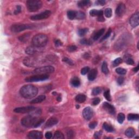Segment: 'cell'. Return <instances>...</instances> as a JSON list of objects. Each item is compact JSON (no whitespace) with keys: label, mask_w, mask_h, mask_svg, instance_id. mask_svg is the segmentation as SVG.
<instances>
[{"label":"cell","mask_w":139,"mask_h":139,"mask_svg":"<svg viewBox=\"0 0 139 139\" xmlns=\"http://www.w3.org/2000/svg\"><path fill=\"white\" fill-rule=\"evenodd\" d=\"M44 122V118L32 116H26L21 121L22 125L27 128H37Z\"/></svg>","instance_id":"cell-1"},{"label":"cell","mask_w":139,"mask_h":139,"mask_svg":"<svg viewBox=\"0 0 139 139\" xmlns=\"http://www.w3.org/2000/svg\"><path fill=\"white\" fill-rule=\"evenodd\" d=\"M20 95L25 98H32L37 95L38 88L32 84H27L23 86L20 90Z\"/></svg>","instance_id":"cell-2"},{"label":"cell","mask_w":139,"mask_h":139,"mask_svg":"<svg viewBox=\"0 0 139 139\" xmlns=\"http://www.w3.org/2000/svg\"><path fill=\"white\" fill-rule=\"evenodd\" d=\"M47 36L44 34H39L34 36L32 39V44L33 46L38 48L45 46L48 42Z\"/></svg>","instance_id":"cell-3"},{"label":"cell","mask_w":139,"mask_h":139,"mask_svg":"<svg viewBox=\"0 0 139 139\" xmlns=\"http://www.w3.org/2000/svg\"><path fill=\"white\" fill-rule=\"evenodd\" d=\"M43 3L39 0H29L27 1L26 6L28 11L30 12H35L41 8Z\"/></svg>","instance_id":"cell-4"},{"label":"cell","mask_w":139,"mask_h":139,"mask_svg":"<svg viewBox=\"0 0 139 139\" xmlns=\"http://www.w3.org/2000/svg\"><path fill=\"white\" fill-rule=\"evenodd\" d=\"M54 68L52 66H45L38 67L34 70L33 73L37 74H47L53 73L54 71Z\"/></svg>","instance_id":"cell-5"},{"label":"cell","mask_w":139,"mask_h":139,"mask_svg":"<svg viewBox=\"0 0 139 139\" xmlns=\"http://www.w3.org/2000/svg\"><path fill=\"white\" fill-rule=\"evenodd\" d=\"M34 26L29 24H15L11 26V31L14 33H19L26 29H32Z\"/></svg>","instance_id":"cell-6"},{"label":"cell","mask_w":139,"mask_h":139,"mask_svg":"<svg viewBox=\"0 0 139 139\" xmlns=\"http://www.w3.org/2000/svg\"><path fill=\"white\" fill-rule=\"evenodd\" d=\"M49 76L48 74H37L26 78L25 80L27 82H36L44 81L48 79Z\"/></svg>","instance_id":"cell-7"},{"label":"cell","mask_w":139,"mask_h":139,"mask_svg":"<svg viewBox=\"0 0 139 139\" xmlns=\"http://www.w3.org/2000/svg\"><path fill=\"white\" fill-rule=\"evenodd\" d=\"M39 61L34 57H28L23 60V64L28 67H35L39 65Z\"/></svg>","instance_id":"cell-8"},{"label":"cell","mask_w":139,"mask_h":139,"mask_svg":"<svg viewBox=\"0 0 139 139\" xmlns=\"http://www.w3.org/2000/svg\"><path fill=\"white\" fill-rule=\"evenodd\" d=\"M127 40V39H126L125 36H122V37L121 36L118 40H117L114 45V48L117 51H121V50L123 49L124 47L126 46Z\"/></svg>","instance_id":"cell-9"},{"label":"cell","mask_w":139,"mask_h":139,"mask_svg":"<svg viewBox=\"0 0 139 139\" xmlns=\"http://www.w3.org/2000/svg\"><path fill=\"white\" fill-rule=\"evenodd\" d=\"M51 15V11H45L39 14L34 15L30 17L32 20L37 21V20H41L47 19Z\"/></svg>","instance_id":"cell-10"},{"label":"cell","mask_w":139,"mask_h":139,"mask_svg":"<svg viewBox=\"0 0 139 139\" xmlns=\"http://www.w3.org/2000/svg\"><path fill=\"white\" fill-rule=\"evenodd\" d=\"M36 109L35 107L34 106H23V107L17 108L14 110V111L16 113L20 114H26L29 113L33 111L34 110Z\"/></svg>","instance_id":"cell-11"},{"label":"cell","mask_w":139,"mask_h":139,"mask_svg":"<svg viewBox=\"0 0 139 139\" xmlns=\"http://www.w3.org/2000/svg\"><path fill=\"white\" fill-rule=\"evenodd\" d=\"M84 118L86 120H90L94 116V110L90 107H86L82 112Z\"/></svg>","instance_id":"cell-12"},{"label":"cell","mask_w":139,"mask_h":139,"mask_svg":"<svg viewBox=\"0 0 139 139\" xmlns=\"http://www.w3.org/2000/svg\"><path fill=\"white\" fill-rule=\"evenodd\" d=\"M129 23L132 27L135 28L137 27L139 24V12L134 13L129 20Z\"/></svg>","instance_id":"cell-13"},{"label":"cell","mask_w":139,"mask_h":139,"mask_svg":"<svg viewBox=\"0 0 139 139\" xmlns=\"http://www.w3.org/2000/svg\"><path fill=\"white\" fill-rule=\"evenodd\" d=\"M43 134L39 131L33 130L30 132L28 134V138L32 139H41L43 138Z\"/></svg>","instance_id":"cell-14"},{"label":"cell","mask_w":139,"mask_h":139,"mask_svg":"<svg viewBox=\"0 0 139 139\" xmlns=\"http://www.w3.org/2000/svg\"><path fill=\"white\" fill-rule=\"evenodd\" d=\"M103 108L109 114L111 115H114L115 114V108L113 106L108 102H104L103 104Z\"/></svg>","instance_id":"cell-15"},{"label":"cell","mask_w":139,"mask_h":139,"mask_svg":"<svg viewBox=\"0 0 139 139\" xmlns=\"http://www.w3.org/2000/svg\"><path fill=\"white\" fill-rule=\"evenodd\" d=\"M126 7L124 4L122 3H120L116 9L115 11L116 14L117 16H118V17H122V16L124 15L125 12H126Z\"/></svg>","instance_id":"cell-16"},{"label":"cell","mask_w":139,"mask_h":139,"mask_svg":"<svg viewBox=\"0 0 139 139\" xmlns=\"http://www.w3.org/2000/svg\"><path fill=\"white\" fill-rule=\"evenodd\" d=\"M58 122V120L57 118L55 117H51L49 118L47 122H46L45 126L46 127H53L54 125L57 124Z\"/></svg>","instance_id":"cell-17"},{"label":"cell","mask_w":139,"mask_h":139,"mask_svg":"<svg viewBox=\"0 0 139 139\" xmlns=\"http://www.w3.org/2000/svg\"><path fill=\"white\" fill-rule=\"evenodd\" d=\"M97 70L96 68H94V69H92L91 71L89 72V73L88 74V79L90 80V81H93L97 77Z\"/></svg>","instance_id":"cell-18"},{"label":"cell","mask_w":139,"mask_h":139,"mask_svg":"<svg viewBox=\"0 0 139 139\" xmlns=\"http://www.w3.org/2000/svg\"><path fill=\"white\" fill-rule=\"evenodd\" d=\"M38 47H35V46H29L26 50V53L28 54V55H33V54L37 53V48Z\"/></svg>","instance_id":"cell-19"},{"label":"cell","mask_w":139,"mask_h":139,"mask_svg":"<svg viewBox=\"0 0 139 139\" xmlns=\"http://www.w3.org/2000/svg\"><path fill=\"white\" fill-rule=\"evenodd\" d=\"M125 135L129 138H133V137L135 135V130L132 127L128 128V129H127V130H126Z\"/></svg>","instance_id":"cell-20"},{"label":"cell","mask_w":139,"mask_h":139,"mask_svg":"<svg viewBox=\"0 0 139 139\" xmlns=\"http://www.w3.org/2000/svg\"><path fill=\"white\" fill-rule=\"evenodd\" d=\"M45 98H46V96L45 95H40L39 96H38V97L35 98V99L32 100V101H31V102H30V103H31V104L39 103H41L43 101H44V100H45Z\"/></svg>","instance_id":"cell-21"},{"label":"cell","mask_w":139,"mask_h":139,"mask_svg":"<svg viewBox=\"0 0 139 139\" xmlns=\"http://www.w3.org/2000/svg\"><path fill=\"white\" fill-rule=\"evenodd\" d=\"M103 11H98V10L92 9L90 11V15L92 17H100V16L103 15Z\"/></svg>","instance_id":"cell-22"},{"label":"cell","mask_w":139,"mask_h":139,"mask_svg":"<svg viewBox=\"0 0 139 139\" xmlns=\"http://www.w3.org/2000/svg\"><path fill=\"white\" fill-rule=\"evenodd\" d=\"M71 84L74 87L77 88L80 85V81L78 77H74L72 78V79L71 80Z\"/></svg>","instance_id":"cell-23"},{"label":"cell","mask_w":139,"mask_h":139,"mask_svg":"<svg viewBox=\"0 0 139 139\" xmlns=\"http://www.w3.org/2000/svg\"><path fill=\"white\" fill-rule=\"evenodd\" d=\"M75 100L77 102L82 103H83L85 101L86 96L83 94H79L76 97Z\"/></svg>","instance_id":"cell-24"},{"label":"cell","mask_w":139,"mask_h":139,"mask_svg":"<svg viewBox=\"0 0 139 139\" xmlns=\"http://www.w3.org/2000/svg\"><path fill=\"white\" fill-rule=\"evenodd\" d=\"M103 128L104 130L109 133H112L114 132L115 130L114 128L111 125L107 123H104L103 124Z\"/></svg>","instance_id":"cell-25"},{"label":"cell","mask_w":139,"mask_h":139,"mask_svg":"<svg viewBox=\"0 0 139 139\" xmlns=\"http://www.w3.org/2000/svg\"><path fill=\"white\" fill-rule=\"evenodd\" d=\"M124 60L125 62H126L127 64L129 65H134V60L132 59V57L130 55H128V54H127L126 56H125L124 57Z\"/></svg>","instance_id":"cell-26"},{"label":"cell","mask_w":139,"mask_h":139,"mask_svg":"<svg viewBox=\"0 0 139 139\" xmlns=\"http://www.w3.org/2000/svg\"><path fill=\"white\" fill-rule=\"evenodd\" d=\"M104 32H105V29L104 28H102L101 29H100V31H98L95 34L94 37V40H97L98 39H99V38L104 34Z\"/></svg>","instance_id":"cell-27"},{"label":"cell","mask_w":139,"mask_h":139,"mask_svg":"<svg viewBox=\"0 0 139 139\" xmlns=\"http://www.w3.org/2000/svg\"><path fill=\"white\" fill-rule=\"evenodd\" d=\"M127 118L129 121H138L139 119V116L138 114H129L128 115Z\"/></svg>","instance_id":"cell-28"},{"label":"cell","mask_w":139,"mask_h":139,"mask_svg":"<svg viewBox=\"0 0 139 139\" xmlns=\"http://www.w3.org/2000/svg\"><path fill=\"white\" fill-rule=\"evenodd\" d=\"M76 13L77 11H67V15L70 20H73L76 17Z\"/></svg>","instance_id":"cell-29"},{"label":"cell","mask_w":139,"mask_h":139,"mask_svg":"<svg viewBox=\"0 0 139 139\" xmlns=\"http://www.w3.org/2000/svg\"><path fill=\"white\" fill-rule=\"evenodd\" d=\"M102 71L103 73H104L106 74H108L109 72V69L108 67L107 62H106V61H104L103 62V64L102 66Z\"/></svg>","instance_id":"cell-30"},{"label":"cell","mask_w":139,"mask_h":139,"mask_svg":"<svg viewBox=\"0 0 139 139\" xmlns=\"http://www.w3.org/2000/svg\"><path fill=\"white\" fill-rule=\"evenodd\" d=\"M53 138L54 139H64L65 138V137H64V134L61 132H59V131H57L54 133Z\"/></svg>","instance_id":"cell-31"},{"label":"cell","mask_w":139,"mask_h":139,"mask_svg":"<svg viewBox=\"0 0 139 139\" xmlns=\"http://www.w3.org/2000/svg\"><path fill=\"white\" fill-rule=\"evenodd\" d=\"M90 3V1L89 0H83V1H80L78 2V6L79 7H84L85 6H87Z\"/></svg>","instance_id":"cell-32"},{"label":"cell","mask_w":139,"mask_h":139,"mask_svg":"<svg viewBox=\"0 0 139 139\" xmlns=\"http://www.w3.org/2000/svg\"><path fill=\"white\" fill-rule=\"evenodd\" d=\"M118 122L120 124H122L123 123L124 121L125 120V115L123 113H119L117 115V118Z\"/></svg>","instance_id":"cell-33"},{"label":"cell","mask_w":139,"mask_h":139,"mask_svg":"<svg viewBox=\"0 0 139 139\" xmlns=\"http://www.w3.org/2000/svg\"><path fill=\"white\" fill-rule=\"evenodd\" d=\"M104 14L106 17L107 18H110L112 16V10L110 8H107L105 10V11H104Z\"/></svg>","instance_id":"cell-34"},{"label":"cell","mask_w":139,"mask_h":139,"mask_svg":"<svg viewBox=\"0 0 139 139\" xmlns=\"http://www.w3.org/2000/svg\"><path fill=\"white\" fill-rule=\"evenodd\" d=\"M116 72L117 73L121 74V75H124L127 73V70L123 68L118 67L116 69Z\"/></svg>","instance_id":"cell-35"},{"label":"cell","mask_w":139,"mask_h":139,"mask_svg":"<svg viewBox=\"0 0 139 139\" xmlns=\"http://www.w3.org/2000/svg\"><path fill=\"white\" fill-rule=\"evenodd\" d=\"M29 37V35H28V34H23V35L21 36L20 37H19V39L21 41L23 42V43H25V42H26L28 40Z\"/></svg>","instance_id":"cell-36"},{"label":"cell","mask_w":139,"mask_h":139,"mask_svg":"<svg viewBox=\"0 0 139 139\" xmlns=\"http://www.w3.org/2000/svg\"><path fill=\"white\" fill-rule=\"evenodd\" d=\"M101 92V89L99 87L95 88L92 89V95L93 96H97L98 94H100Z\"/></svg>","instance_id":"cell-37"},{"label":"cell","mask_w":139,"mask_h":139,"mask_svg":"<svg viewBox=\"0 0 139 139\" xmlns=\"http://www.w3.org/2000/svg\"><path fill=\"white\" fill-rule=\"evenodd\" d=\"M104 97L106 98V99L108 100V101H111V98L110 92L109 90H107L104 92Z\"/></svg>","instance_id":"cell-38"},{"label":"cell","mask_w":139,"mask_h":139,"mask_svg":"<svg viewBox=\"0 0 139 139\" xmlns=\"http://www.w3.org/2000/svg\"><path fill=\"white\" fill-rule=\"evenodd\" d=\"M111 32H112V31H111V28L110 29H109L108 30V31L106 32V34L104 35V36L103 37L101 40H100V42H102V41H104V40H106V39H108V38L110 37V35H111Z\"/></svg>","instance_id":"cell-39"},{"label":"cell","mask_w":139,"mask_h":139,"mask_svg":"<svg viewBox=\"0 0 139 139\" xmlns=\"http://www.w3.org/2000/svg\"><path fill=\"white\" fill-rule=\"evenodd\" d=\"M85 17V15L83 12L77 11L76 13V18L78 19H83Z\"/></svg>","instance_id":"cell-40"},{"label":"cell","mask_w":139,"mask_h":139,"mask_svg":"<svg viewBox=\"0 0 139 139\" xmlns=\"http://www.w3.org/2000/svg\"><path fill=\"white\" fill-rule=\"evenodd\" d=\"M88 32V28H83L80 29L78 31V34L80 37H83Z\"/></svg>","instance_id":"cell-41"},{"label":"cell","mask_w":139,"mask_h":139,"mask_svg":"<svg viewBox=\"0 0 139 139\" xmlns=\"http://www.w3.org/2000/svg\"><path fill=\"white\" fill-rule=\"evenodd\" d=\"M122 62V59L121 58H118L116 59L115 60H114L113 62H112V66L114 67H115V66H118V65L121 63Z\"/></svg>","instance_id":"cell-42"},{"label":"cell","mask_w":139,"mask_h":139,"mask_svg":"<svg viewBox=\"0 0 139 139\" xmlns=\"http://www.w3.org/2000/svg\"><path fill=\"white\" fill-rule=\"evenodd\" d=\"M62 61H63L64 62H66V63H67V64H68V65H70L72 66V65H74V63H73V61H72V60H71V59H69V58H68L64 57L63 58V59H62Z\"/></svg>","instance_id":"cell-43"},{"label":"cell","mask_w":139,"mask_h":139,"mask_svg":"<svg viewBox=\"0 0 139 139\" xmlns=\"http://www.w3.org/2000/svg\"><path fill=\"white\" fill-rule=\"evenodd\" d=\"M90 71V68L89 67H84L81 70V74L82 75H85Z\"/></svg>","instance_id":"cell-44"},{"label":"cell","mask_w":139,"mask_h":139,"mask_svg":"<svg viewBox=\"0 0 139 139\" xmlns=\"http://www.w3.org/2000/svg\"><path fill=\"white\" fill-rule=\"evenodd\" d=\"M77 49V47H76L75 45H71L70 46L68 47V51L70 52H73L74 51H75Z\"/></svg>","instance_id":"cell-45"},{"label":"cell","mask_w":139,"mask_h":139,"mask_svg":"<svg viewBox=\"0 0 139 139\" xmlns=\"http://www.w3.org/2000/svg\"><path fill=\"white\" fill-rule=\"evenodd\" d=\"M97 125V122L94 121L90 123V124H89V127L90 129H94L96 127Z\"/></svg>","instance_id":"cell-46"},{"label":"cell","mask_w":139,"mask_h":139,"mask_svg":"<svg viewBox=\"0 0 139 139\" xmlns=\"http://www.w3.org/2000/svg\"><path fill=\"white\" fill-rule=\"evenodd\" d=\"M100 98L98 97L95 98H94L93 100H92V104H93L94 106H97L100 103Z\"/></svg>","instance_id":"cell-47"},{"label":"cell","mask_w":139,"mask_h":139,"mask_svg":"<svg viewBox=\"0 0 139 139\" xmlns=\"http://www.w3.org/2000/svg\"><path fill=\"white\" fill-rule=\"evenodd\" d=\"M124 81V78L123 77H118L117 80V84L119 85H121L123 83Z\"/></svg>","instance_id":"cell-48"},{"label":"cell","mask_w":139,"mask_h":139,"mask_svg":"<svg viewBox=\"0 0 139 139\" xmlns=\"http://www.w3.org/2000/svg\"><path fill=\"white\" fill-rule=\"evenodd\" d=\"M80 43L82 45H88L89 44H90V42L86 39H83L80 41Z\"/></svg>","instance_id":"cell-49"},{"label":"cell","mask_w":139,"mask_h":139,"mask_svg":"<svg viewBox=\"0 0 139 139\" xmlns=\"http://www.w3.org/2000/svg\"><path fill=\"white\" fill-rule=\"evenodd\" d=\"M67 136L68 138H73L74 135V132L73 131L70 130H68V132L67 133Z\"/></svg>","instance_id":"cell-50"},{"label":"cell","mask_w":139,"mask_h":139,"mask_svg":"<svg viewBox=\"0 0 139 139\" xmlns=\"http://www.w3.org/2000/svg\"><path fill=\"white\" fill-rule=\"evenodd\" d=\"M102 134V131H99V132H97L94 134V138L96 139H99L101 136Z\"/></svg>","instance_id":"cell-51"},{"label":"cell","mask_w":139,"mask_h":139,"mask_svg":"<svg viewBox=\"0 0 139 139\" xmlns=\"http://www.w3.org/2000/svg\"><path fill=\"white\" fill-rule=\"evenodd\" d=\"M21 11V7L20 6H17V8H16L15 11H14V14L15 15H17L18 14H19L20 12Z\"/></svg>","instance_id":"cell-52"},{"label":"cell","mask_w":139,"mask_h":139,"mask_svg":"<svg viewBox=\"0 0 139 139\" xmlns=\"http://www.w3.org/2000/svg\"><path fill=\"white\" fill-rule=\"evenodd\" d=\"M54 43H55V45H56V47H59V46L62 45V42L60 41V40H58V39L56 40Z\"/></svg>","instance_id":"cell-53"},{"label":"cell","mask_w":139,"mask_h":139,"mask_svg":"<svg viewBox=\"0 0 139 139\" xmlns=\"http://www.w3.org/2000/svg\"><path fill=\"white\" fill-rule=\"evenodd\" d=\"M52 137V133L50 132H47L45 134V138L47 139H51Z\"/></svg>","instance_id":"cell-54"},{"label":"cell","mask_w":139,"mask_h":139,"mask_svg":"<svg viewBox=\"0 0 139 139\" xmlns=\"http://www.w3.org/2000/svg\"><path fill=\"white\" fill-rule=\"evenodd\" d=\"M96 3H97L98 5L103 6V5H105L106 1L105 0H98V1H97Z\"/></svg>","instance_id":"cell-55"},{"label":"cell","mask_w":139,"mask_h":139,"mask_svg":"<svg viewBox=\"0 0 139 139\" xmlns=\"http://www.w3.org/2000/svg\"><path fill=\"white\" fill-rule=\"evenodd\" d=\"M97 20L100 22H104V21H105V19H104L103 15H102L98 17Z\"/></svg>","instance_id":"cell-56"},{"label":"cell","mask_w":139,"mask_h":139,"mask_svg":"<svg viewBox=\"0 0 139 139\" xmlns=\"http://www.w3.org/2000/svg\"><path fill=\"white\" fill-rule=\"evenodd\" d=\"M90 57V54L89 53H87V52H86V53L83 55V58H84L86 59H88Z\"/></svg>","instance_id":"cell-57"},{"label":"cell","mask_w":139,"mask_h":139,"mask_svg":"<svg viewBox=\"0 0 139 139\" xmlns=\"http://www.w3.org/2000/svg\"><path fill=\"white\" fill-rule=\"evenodd\" d=\"M139 71V65L137 66V67L133 68V71L135 72H136Z\"/></svg>","instance_id":"cell-58"},{"label":"cell","mask_w":139,"mask_h":139,"mask_svg":"<svg viewBox=\"0 0 139 139\" xmlns=\"http://www.w3.org/2000/svg\"><path fill=\"white\" fill-rule=\"evenodd\" d=\"M57 100H58V101L60 102V101H61V96H60V95L59 96H58L57 97Z\"/></svg>","instance_id":"cell-59"},{"label":"cell","mask_w":139,"mask_h":139,"mask_svg":"<svg viewBox=\"0 0 139 139\" xmlns=\"http://www.w3.org/2000/svg\"><path fill=\"white\" fill-rule=\"evenodd\" d=\"M77 108H79V106L77 105Z\"/></svg>","instance_id":"cell-60"}]
</instances>
